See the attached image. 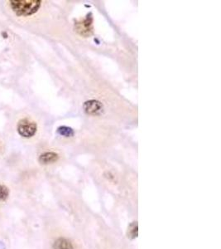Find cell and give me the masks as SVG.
Instances as JSON below:
<instances>
[{
	"mask_svg": "<svg viewBox=\"0 0 221 249\" xmlns=\"http://www.w3.org/2000/svg\"><path fill=\"white\" fill-rule=\"evenodd\" d=\"M57 133L60 136H64V137H71L73 136L74 131L71 128L67 127V126H61L57 129Z\"/></svg>",
	"mask_w": 221,
	"mask_h": 249,
	"instance_id": "cell-8",
	"label": "cell"
},
{
	"mask_svg": "<svg viewBox=\"0 0 221 249\" xmlns=\"http://www.w3.org/2000/svg\"><path fill=\"white\" fill-rule=\"evenodd\" d=\"M41 1L39 0H15L10 1V5L17 16H29L34 15L38 11L41 7Z\"/></svg>",
	"mask_w": 221,
	"mask_h": 249,
	"instance_id": "cell-1",
	"label": "cell"
},
{
	"mask_svg": "<svg viewBox=\"0 0 221 249\" xmlns=\"http://www.w3.org/2000/svg\"><path fill=\"white\" fill-rule=\"evenodd\" d=\"M17 131L24 138H30L37 132V124L29 119H22L17 124Z\"/></svg>",
	"mask_w": 221,
	"mask_h": 249,
	"instance_id": "cell-2",
	"label": "cell"
},
{
	"mask_svg": "<svg viewBox=\"0 0 221 249\" xmlns=\"http://www.w3.org/2000/svg\"><path fill=\"white\" fill-rule=\"evenodd\" d=\"M128 237L131 239H134L138 237V224L133 222L128 226Z\"/></svg>",
	"mask_w": 221,
	"mask_h": 249,
	"instance_id": "cell-7",
	"label": "cell"
},
{
	"mask_svg": "<svg viewBox=\"0 0 221 249\" xmlns=\"http://www.w3.org/2000/svg\"><path fill=\"white\" fill-rule=\"evenodd\" d=\"M84 110L85 113L91 116H99L102 114L104 110V106L101 102L97 100H91L85 102L84 104Z\"/></svg>",
	"mask_w": 221,
	"mask_h": 249,
	"instance_id": "cell-3",
	"label": "cell"
},
{
	"mask_svg": "<svg viewBox=\"0 0 221 249\" xmlns=\"http://www.w3.org/2000/svg\"><path fill=\"white\" fill-rule=\"evenodd\" d=\"M9 190L7 187L0 184V202L5 201L9 198Z\"/></svg>",
	"mask_w": 221,
	"mask_h": 249,
	"instance_id": "cell-9",
	"label": "cell"
},
{
	"mask_svg": "<svg viewBox=\"0 0 221 249\" xmlns=\"http://www.w3.org/2000/svg\"><path fill=\"white\" fill-rule=\"evenodd\" d=\"M53 249H74L73 244L68 239L60 238L55 241Z\"/></svg>",
	"mask_w": 221,
	"mask_h": 249,
	"instance_id": "cell-6",
	"label": "cell"
},
{
	"mask_svg": "<svg viewBox=\"0 0 221 249\" xmlns=\"http://www.w3.org/2000/svg\"><path fill=\"white\" fill-rule=\"evenodd\" d=\"M59 159V156L55 152H46L41 155L39 157V162L43 164H52L57 162Z\"/></svg>",
	"mask_w": 221,
	"mask_h": 249,
	"instance_id": "cell-5",
	"label": "cell"
},
{
	"mask_svg": "<svg viewBox=\"0 0 221 249\" xmlns=\"http://www.w3.org/2000/svg\"><path fill=\"white\" fill-rule=\"evenodd\" d=\"M77 32L82 36H88L92 33V18H86L85 20L77 23Z\"/></svg>",
	"mask_w": 221,
	"mask_h": 249,
	"instance_id": "cell-4",
	"label": "cell"
},
{
	"mask_svg": "<svg viewBox=\"0 0 221 249\" xmlns=\"http://www.w3.org/2000/svg\"><path fill=\"white\" fill-rule=\"evenodd\" d=\"M0 249H6L5 244L2 241H0Z\"/></svg>",
	"mask_w": 221,
	"mask_h": 249,
	"instance_id": "cell-10",
	"label": "cell"
}]
</instances>
